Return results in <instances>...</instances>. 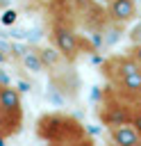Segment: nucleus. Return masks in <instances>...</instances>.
<instances>
[{
    "instance_id": "obj_1",
    "label": "nucleus",
    "mask_w": 141,
    "mask_h": 146,
    "mask_svg": "<svg viewBox=\"0 0 141 146\" xmlns=\"http://www.w3.org/2000/svg\"><path fill=\"white\" fill-rule=\"evenodd\" d=\"M36 137L41 141H48V144H55V146H64V144H70V146L86 144V146H91L93 144L86 128L75 116L64 114V112L41 114L36 119Z\"/></svg>"
},
{
    "instance_id": "obj_2",
    "label": "nucleus",
    "mask_w": 141,
    "mask_h": 146,
    "mask_svg": "<svg viewBox=\"0 0 141 146\" xmlns=\"http://www.w3.org/2000/svg\"><path fill=\"white\" fill-rule=\"evenodd\" d=\"M100 73L118 96H123L130 103L141 100V64H136L127 52L109 55L102 62Z\"/></svg>"
},
{
    "instance_id": "obj_3",
    "label": "nucleus",
    "mask_w": 141,
    "mask_h": 146,
    "mask_svg": "<svg viewBox=\"0 0 141 146\" xmlns=\"http://www.w3.org/2000/svg\"><path fill=\"white\" fill-rule=\"evenodd\" d=\"M0 98H2V112H0V139H9L20 132L23 128V103L20 94L11 84L0 82Z\"/></svg>"
},
{
    "instance_id": "obj_4",
    "label": "nucleus",
    "mask_w": 141,
    "mask_h": 146,
    "mask_svg": "<svg viewBox=\"0 0 141 146\" xmlns=\"http://www.w3.org/2000/svg\"><path fill=\"white\" fill-rule=\"evenodd\" d=\"M98 119L102 121V125H107V130L116 128V125H123V123H130V119H132V103L125 100L123 96H118L107 84L102 89V96H100Z\"/></svg>"
},
{
    "instance_id": "obj_5",
    "label": "nucleus",
    "mask_w": 141,
    "mask_h": 146,
    "mask_svg": "<svg viewBox=\"0 0 141 146\" xmlns=\"http://www.w3.org/2000/svg\"><path fill=\"white\" fill-rule=\"evenodd\" d=\"M52 41H55V48L61 50L70 62H73V59L80 55V50H82L80 36H77L68 25H64V23H55V25H52Z\"/></svg>"
},
{
    "instance_id": "obj_6",
    "label": "nucleus",
    "mask_w": 141,
    "mask_h": 146,
    "mask_svg": "<svg viewBox=\"0 0 141 146\" xmlns=\"http://www.w3.org/2000/svg\"><path fill=\"white\" fill-rule=\"evenodd\" d=\"M107 14L118 25L132 23L136 18V2L134 0H109L107 2Z\"/></svg>"
},
{
    "instance_id": "obj_7",
    "label": "nucleus",
    "mask_w": 141,
    "mask_h": 146,
    "mask_svg": "<svg viewBox=\"0 0 141 146\" xmlns=\"http://www.w3.org/2000/svg\"><path fill=\"white\" fill-rule=\"evenodd\" d=\"M109 139L114 144H121V146H139L141 144V135L132 123H123V125L109 128Z\"/></svg>"
},
{
    "instance_id": "obj_8",
    "label": "nucleus",
    "mask_w": 141,
    "mask_h": 146,
    "mask_svg": "<svg viewBox=\"0 0 141 146\" xmlns=\"http://www.w3.org/2000/svg\"><path fill=\"white\" fill-rule=\"evenodd\" d=\"M20 62H23V66H25L27 71H32V73H43V68H45V64H43V59H41V52H39V50H32V48H25V50L20 52Z\"/></svg>"
},
{
    "instance_id": "obj_9",
    "label": "nucleus",
    "mask_w": 141,
    "mask_h": 146,
    "mask_svg": "<svg viewBox=\"0 0 141 146\" xmlns=\"http://www.w3.org/2000/svg\"><path fill=\"white\" fill-rule=\"evenodd\" d=\"M130 123L139 130V135H141V100H136V103H132V119H130Z\"/></svg>"
},
{
    "instance_id": "obj_10",
    "label": "nucleus",
    "mask_w": 141,
    "mask_h": 146,
    "mask_svg": "<svg viewBox=\"0 0 141 146\" xmlns=\"http://www.w3.org/2000/svg\"><path fill=\"white\" fill-rule=\"evenodd\" d=\"M127 55L136 62V64H141V41H136V43H132L130 48H127Z\"/></svg>"
},
{
    "instance_id": "obj_11",
    "label": "nucleus",
    "mask_w": 141,
    "mask_h": 146,
    "mask_svg": "<svg viewBox=\"0 0 141 146\" xmlns=\"http://www.w3.org/2000/svg\"><path fill=\"white\" fill-rule=\"evenodd\" d=\"M130 39H132L134 43H136V41H141V23L132 27V32H130Z\"/></svg>"
},
{
    "instance_id": "obj_12",
    "label": "nucleus",
    "mask_w": 141,
    "mask_h": 146,
    "mask_svg": "<svg viewBox=\"0 0 141 146\" xmlns=\"http://www.w3.org/2000/svg\"><path fill=\"white\" fill-rule=\"evenodd\" d=\"M14 18H16L14 11H7V14H5V23H14Z\"/></svg>"
},
{
    "instance_id": "obj_13",
    "label": "nucleus",
    "mask_w": 141,
    "mask_h": 146,
    "mask_svg": "<svg viewBox=\"0 0 141 146\" xmlns=\"http://www.w3.org/2000/svg\"><path fill=\"white\" fill-rule=\"evenodd\" d=\"M0 112H2V98H0Z\"/></svg>"
},
{
    "instance_id": "obj_14",
    "label": "nucleus",
    "mask_w": 141,
    "mask_h": 146,
    "mask_svg": "<svg viewBox=\"0 0 141 146\" xmlns=\"http://www.w3.org/2000/svg\"><path fill=\"white\" fill-rule=\"evenodd\" d=\"M105 2H109V0H105Z\"/></svg>"
},
{
    "instance_id": "obj_15",
    "label": "nucleus",
    "mask_w": 141,
    "mask_h": 146,
    "mask_svg": "<svg viewBox=\"0 0 141 146\" xmlns=\"http://www.w3.org/2000/svg\"><path fill=\"white\" fill-rule=\"evenodd\" d=\"M0 5H2V2H0Z\"/></svg>"
}]
</instances>
